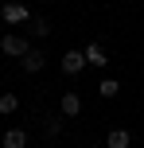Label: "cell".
Segmentation results:
<instances>
[{
	"mask_svg": "<svg viewBox=\"0 0 144 148\" xmlns=\"http://www.w3.org/2000/svg\"><path fill=\"white\" fill-rule=\"evenodd\" d=\"M31 47H27V39L23 35H4L0 39V55H16V59H23Z\"/></svg>",
	"mask_w": 144,
	"mask_h": 148,
	"instance_id": "obj_1",
	"label": "cell"
},
{
	"mask_svg": "<svg viewBox=\"0 0 144 148\" xmlns=\"http://www.w3.org/2000/svg\"><path fill=\"white\" fill-rule=\"evenodd\" d=\"M86 66H90V62H86V51H66L62 55V74H70V78L82 74Z\"/></svg>",
	"mask_w": 144,
	"mask_h": 148,
	"instance_id": "obj_2",
	"label": "cell"
},
{
	"mask_svg": "<svg viewBox=\"0 0 144 148\" xmlns=\"http://www.w3.org/2000/svg\"><path fill=\"white\" fill-rule=\"evenodd\" d=\"M0 20H4V23H23V20H31V12L23 4H16V0H8V4L0 8Z\"/></svg>",
	"mask_w": 144,
	"mask_h": 148,
	"instance_id": "obj_3",
	"label": "cell"
},
{
	"mask_svg": "<svg viewBox=\"0 0 144 148\" xmlns=\"http://www.w3.org/2000/svg\"><path fill=\"white\" fill-rule=\"evenodd\" d=\"M20 66L27 70V74H39V70L47 66V55H43V51H27V55L20 59Z\"/></svg>",
	"mask_w": 144,
	"mask_h": 148,
	"instance_id": "obj_4",
	"label": "cell"
},
{
	"mask_svg": "<svg viewBox=\"0 0 144 148\" xmlns=\"http://www.w3.org/2000/svg\"><path fill=\"white\" fill-rule=\"evenodd\" d=\"M82 51H86V62H90V66H105L109 62V55H105L101 43H90V47H82Z\"/></svg>",
	"mask_w": 144,
	"mask_h": 148,
	"instance_id": "obj_5",
	"label": "cell"
},
{
	"mask_svg": "<svg viewBox=\"0 0 144 148\" xmlns=\"http://www.w3.org/2000/svg\"><path fill=\"white\" fill-rule=\"evenodd\" d=\"M129 144H132L129 129H109V136H105V148H129Z\"/></svg>",
	"mask_w": 144,
	"mask_h": 148,
	"instance_id": "obj_6",
	"label": "cell"
},
{
	"mask_svg": "<svg viewBox=\"0 0 144 148\" xmlns=\"http://www.w3.org/2000/svg\"><path fill=\"white\" fill-rule=\"evenodd\" d=\"M0 148H27V133H23V129H8Z\"/></svg>",
	"mask_w": 144,
	"mask_h": 148,
	"instance_id": "obj_7",
	"label": "cell"
},
{
	"mask_svg": "<svg viewBox=\"0 0 144 148\" xmlns=\"http://www.w3.org/2000/svg\"><path fill=\"white\" fill-rule=\"evenodd\" d=\"M82 113V97L78 94H62V117H78Z\"/></svg>",
	"mask_w": 144,
	"mask_h": 148,
	"instance_id": "obj_8",
	"label": "cell"
},
{
	"mask_svg": "<svg viewBox=\"0 0 144 148\" xmlns=\"http://www.w3.org/2000/svg\"><path fill=\"white\" fill-rule=\"evenodd\" d=\"M117 90H121L117 78H101V82H98V94H101V97H117Z\"/></svg>",
	"mask_w": 144,
	"mask_h": 148,
	"instance_id": "obj_9",
	"label": "cell"
},
{
	"mask_svg": "<svg viewBox=\"0 0 144 148\" xmlns=\"http://www.w3.org/2000/svg\"><path fill=\"white\" fill-rule=\"evenodd\" d=\"M20 109V97L16 94H0V113H16Z\"/></svg>",
	"mask_w": 144,
	"mask_h": 148,
	"instance_id": "obj_10",
	"label": "cell"
},
{
	"mask_svg": "<svg viewBox=\"0 0 144 148\" xmlns=\"http://www.w3.org/2000/svg\"><path fill=\"white\" fill-rule=\"evenodd\" d=\"M31 31H35V35H51V23H47L43 16H35V20H31Z\"/></svg>",
	"mask_w": 144,
	"mask_h": 148,
	"instance_id": "obj_11",
	"label": "cell"
}]
</instances>
